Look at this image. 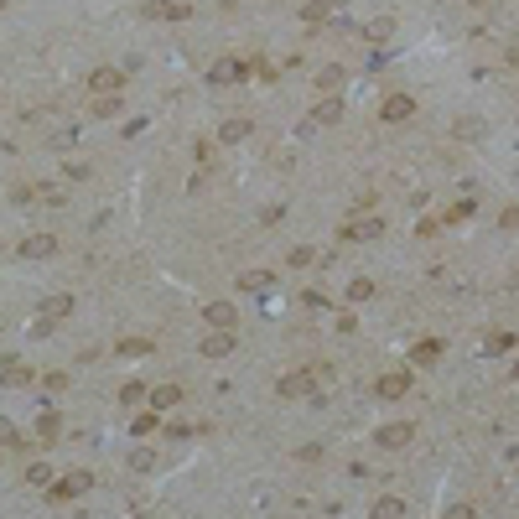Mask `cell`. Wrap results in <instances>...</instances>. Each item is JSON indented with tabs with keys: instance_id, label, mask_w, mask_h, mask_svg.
I'll return each instance as SVG.
<instances>
[{
	"instance_id": "6da1fadb",
	"label": "cell",
	"mask_w": 519,
	"mask_h": 519,
	"mask_svg": "<svg viewBox=\"0 0 519 519\" xmlns=\"http://www.w3.org/2000/svg\"><path fill=\"white\" fill-rule=\"evenodd\" d=\"M89 94H94V99H115L119 94V73L115 68H94V73H89Z\"/></svg>"
},
{
	"instance_id": "7a4b0ae2",
	"label": "cell",
	"mask_w": 519,
	"mask_h": 519,
	"mask_svg": "<svg viewBox=\"0 0 519 519\" xmlns=\"http://www.w3.org/2000/svg\"><path fill=\"white\" fill-rule=\"evenodd\" d=\"M208 322H213V332H234L239 327V307L234 301H208Z\"/></svg>"
},
{
	"instance_id": "3957f363",
	"label": "cell",
	"mask_w": 519,
	"mask_h": 519,
	"mask_svg": "<svg viewBox=\"0 0 519 519\" xmlns=\"http://www.w3.org/2000/svg\"><path fill=\"white\" fill-rule=\"evenodd\" d=\"M89 483H94V478H89V472H68V478H58V483H52V498H78V494H89Z\"/></svg>"
},
{
	"instance_id": "277c9868",
	"label": "cell",
	"mask_w": 519,
	"mask_h": 519,
	"mask_svg": "<svg viewBox=\"0 0 519 519\" xmlns=\"http://www.w3.org/2000/svg\"><path fill=\"white\" fill-rule=\"evenodd\" d=\"M379 115H384L389 125H395V119H411V115H415V99H411V94H389L384 104H379Z\"/></svg>"
},
{
	"instance_id": "5b68a950",
	"label": "cell",
	"mask_w": 519,
	"mask_h": 519,
	"mask_svg": "<svg viewBox=\"0 0 519 519\" xmlns=\"http://www.w3.org/2000/svg\"><path fill=\"white\" fill-rule=\"evenodd\" d=\"M146 16H151V21H182L187 5H182V0H146Z\"/></svg>"
},
{
	"instance_id": "8992f818",
	"label": "cell",
	"mask_w": 519,
	"mask_h": 519,
	"mask_svg": "<svg viewBox=\"0 0 519 519\" xmlns=\"http://www.w3.org/2000/svg\"><path fill=\"white\" fill-rule=\"evenodd\" d=\"M338 119H343V99L338 94H327V99L312 104V125H338Z\"/></svg>"
},
{
	"instance_id": "52a82bcc",
	"label": "cell",
	"mask_w": 519,
	"mask_h": 519,
	"mask_svg": "<svg viewBox=\"0 0 519 519\" xmlns=\"http://www.w3.org/2000/svg\"><path fill=\"white\" fill-rule=\"evenodd\" d=\"M47 255H58V239H52V234H32V239H21V260H47Z\"/></svg>"
},
{
	"instance_id": "ba28073f",
	"label": "cell",
	"mask_w": 519,
	"mask_h": 519,
	"mask_svg": "<svg viewBox=\"0 0 519 519\" xmlns=\"http://www.w3.org/2000/svg\"><path fill=\"white\" fill-rule=\"evenodd\" d=\"M379 234H384L379 218H348V224H343V239H379Z\"/></svg>"
},
{
	"instance_id": "9c48e42d",
	"label": "cell",
	"mask_w": 519,
	"mask_h": 519,
	"mask_svg": "<svg viewBox=\"0 0 519 519\" xmlns=\"http://www.w3.org/2000/svg\"><path fill=\"white\" fill-rule=\"evenodd\" d=\"M203 354H208V358L234 354V332H208V338H203Z\"/></svg>"
},
{
	"instance_id": "30bf717a",
	"label": "cell",
	"mask_w": 519,
	"mask_h": 519,
	"mask_svg": "<svg viewBox=\"0 0 519 519\" xmlns=\"http://www.w3.org/2000/svg\"><path fill=\"white\" fill-rule=\"evenodd\" d=\"M405 389H411V374H405V369H400V374H384V379H379V395H384V400H400Z\"/></svg>"
},
{
	"instance_id": "8fae6325",
	"label": "cell",
	"mask_w": 519,
	"mask_h": 519,
	"mask_svg": "<svg viewBox=\"0 0 519 519\" xmlns=\"http://www.w3.org/2000/svg\"><path fill=\"white\" fill-rule=\"evenodd\" d=\"M0 384H11V389L32 384V369H26V364H16V358H11V364H0Z\"/></svg>"
},
{
	"instance_id": "7c38bea8",
	"label": "cell",
	"mask_w": 519,
	"mask_h": 519,
	"mask_svg": "<svg viewBox=\"0 0 519 519\" xmlns=\"http://www.w3.org/2000/svg\"><path fill=\"white\" fill-rule=\"evenodd\" d=\"M411 441V426L395 421V426H379V447H405Z\"/></svg>"
},
{
	"instance_id": "4fadbf2b",
	"label": "cell",
	"mask_w": 519,
	"mask_h": 519,
	"mask_svg": "<svg viewBox=\"0 0 519 519\" xmlns=\"http://www.w3.org/2000/svg\"><path fill=\"white\" fill-rule=\"evenodd\" d=\"M177 400H182V389H177V384H156V389H151V411H172Z\"/></svg>"
},
{
	"instance_id": "5bb4252c",
	"label": "cell",
	"mask_w": 519,
	"mask_h": 519,
	"mask_svg": "<svg viewBox=\"0 0 519 519\" xmlns=\"http://www.w3.org/2000/svg\"><path fill=\"white\" fill-rule=\"evenodd\" d=\"M400 514H405V498H395V494L374 498V519H400Z\"/></svg>"
},
{
	"instance_id": "9a60e30c",
	"label": "cell",
	"mask_w": 519,
	"mask_h": 519,
	"mask_svg": "<svg viewBox=\"0 0 519 519\" xmlns=\"http://www.w3.org/2000/svg\"><path fill=\"white\" fill-rule=\"evenodd\" d=\"M270 270H244V275H239V291H270Z\"/></svg>"
},
{
	"instance_id": "2e32d148",
	"label": "cell",
	"mask_w": 519,
	"mask_h": 519,
	"mask_svg": "<svg viewBox=\"0 0 519 519\" xmlns=\"http://www.w3.org/2000/svg\"><path fill=\"white\" fill-rule=\"evenodd\" d=\"M208 78H213V83H239V78H244V68L224 58V62H213V73H208Z\"/></svg>"
},
{
	"instance_id": "e0dca14e",
	"label": "cell",
	"mask_w": 519,
	"mask_h": 519,
	"mask_svg": "<svg viewBox=\"0 0 519 519\" xmlns=\"http://www.w3.org/2000/svg\"><path fill=\"white\" fill-rule=\"evenodd\" d=\"M411 358H415V364H437V358H441V343H437V338L415 343V354H411Z\"/></svg>"
},
{
	"instance_id": "ac0fdd59",
	"label": "cell",
	"mask_w": 519,
	"mask_h": 519,
	"mask_svg": "<svg viewBox=\"0 0 519 519\" xmlns=\"http://www.w3.org/2000/svg\"><path fill=\"white\" fill-rule=\"evenodd\" d=\"M389 32H395V21H389V16H374V21L364 26V36H369V42H384Z\"/></svg>"
},
{
	"instance_id": "d6986e66",
	"label": "cell",
	"mask_w": 519,
	"mask_h": 519,
	"mask_svg": "<svg viewBox=\"0 0 519 519\" xmlns=\"http://www.w3.org/2000/svg\"><path fill=\"white\" fill-rule=\"evenodd\" d=\"M218 135H224L229 146H234V141H244V135H249V119H224V130H218Z\"/></svg>"
},
{
	"instance_id": "ffe728a7",
	"label": "cell",
	"mask_w": 519,
	"mask_h": 519,
	"mask_svg": "<svg viewBox=\"0 0 519 519\" xmlns=\"http://www.w3.org/2000/svg\"><path fill=\"white\" fill-rule=\"evenodd\" d=\"M514 343H519L514 332H494V338L483 343V354H509V348H514Z\"/></svg>"
},
{
	"instance_id": "44dd1931",
	"label": "cell",
	"mask_w": 519,
	"mask_h": 519,
	"mask_svg": "<svg viewBox=\"0 0 519 519\" xmlns=\"http://www.w3.org/2000/svg\"><path fill=\"white\" fill-rule=\"evenodd\" d=\"M42 312H47V317H68L73 301H68V296H47V301H42Z\"/></svg>"
},
{
	"instance_id": "7402d4cb",
	"label": "cell",
	"mask_w": 519,
	"mask_h": 519,
	"mask_svg": "<svg viewBox=\"0 0 519 519\" xmlns=\"http://www.w3.org/2000/svg\"><path fill=\"white\" fill-rule=\"evenodd\" d=\"M156 426H161V421H156V411H146V415H135V426H130V431H135V437H151Z\"/></svg>"
},
{
	"instance_id": "603a6c76",
	"label": "cell",
	"mask_w": 519,
	"mask_h": 519,
	"mask_svg": "<svg viewBox=\"0 0 519 519\" xmlns=\"http://www.w3.org/2000/svg\"><path fill=\"white\" fill-rule=\"evenodd\" d=\"M369 296H374V281H364V275H358V281L348 286V301H369Z\"/></svg>"
},
{
	"instance_id": "cb8c5ba5",
	"label": "cell",
	"mask_w": 519,
	"mask_h": 519,
	"mask_svg": "<svg viewBox=\"0 0 519 519\" xmlns=\"http://www.w3.org/2000/svg\"><path fill=\"white\" fill-rule=\"evenodd\" d=\"M338 83H343V68H322V73H317V89H327V94L338 89Z\"/></svg>"
},
{
	"instance_id": "d4e9b609",
	"label": "cell",
	"mask_w": 519,
	"mask_h": 519,
	"mask_svg": "<svg viewBox=\"0 0 519 519\" xmlns=\"http://www.w3.org/2000/svg\"><path fill=\"white\" fill-rule=\"evenodd\" d=\"M58 415H42V421H36V437H42V441H52V437H58Z\"/></svg>"
},
{
	"instance_id": "484cf974",
	"label": "cell",
	"mask_w": 519,
	"mask_h": 519,
	"mask_svg": "<svg viewBox=\"0 0 519 519\" xmlns=\"http://www.w3.org/2000/svg\"><path fill=\"white\" fill-rule=\"evenodd\" d=\"M119 354H130V358H135V354H151V343H146V338H125V343H119Z\"/></svg>"
},
{
	"instance_id": "4316f807",
	"label": "cell",
	"mask_w": 519,
	"mask_h": 519,
	"mask_svg": "<svg viewBox=\"0 0 519 519\" xmlns=\"http://www.w3.org/2000/svg\"><path fill=\"white\" fill-rule=\"evenodd\" d=\"M26 478L42 488V483H52V468H47V462H36V468H26Z\"/></svg>"
},
{
	"instance_id": "83f0119b",
	"label": "cell",
	"mask_w": 519,
	"mask_h": 519,
	"mask_svg": "<svg viewBox=\"0 0 519 519\" xmlns=\"http://www.w3.org/2000/svg\"><path fill=\"white\" fill-rule=\"evenodd\" d=\"M119 400H125V405H141L146 400V384H125V389H119Z\"/></svg>"
},
{
	"instance_id": "f1b7e54d",
	"label": "cell",
	"mask_w": 519,
	"mask_h": 519,
	"mask_svg": "<svg viewBox=\"0 0 519 519\" xmlns=\"http://www.w3.org/2000/svg\"><path fill=\"white\" fill-rule=\"evenodd\" d=\"M441 519H478V509H472V504H452Z\"/></svg>"
},
{
	"instance_id": "f546056e",
	"label": "cell",
	"mask_w": 519,
	"mask_h": 519,
	"mask_svg": "<svg viewBox=\"0 0 519 519\" xmlns=\"http://www.w3.org/2000/svg\"><path fill=\"white\" fill-rule=\"evenodd\" d=\"M478 135H483V125H472V119H462V125H457V141H478Z\"/></svg>"
},
{
	"instance_id": "4dcf8cb0",
	"label": "cell",
	"mask_w": 519,
	"mask_h": 519,
	"mask_svg": "<svg viewBox=\"0 0 519 519\" xmlns=\"http://www.w3.org/2000/svg\"><path fill=\"white\" fill-rule=\"evenodd\" d=\"M0 441H21V437H16V426H11V421H0Z\"/></svg>"
},
{
	"instance_id": "1f68e13d",
	"label": "cell",
	"mask_w": 519,
	"mask_h": 519,
	"mask_svg": "<svg viewBox=\"0 0 519 519\" xmlns=\"http://www.w3.org/2000/svg\"><path fill=\"white\" fill-rule=\"evenodd\" d=\"M514 379H519V358H514Z\"/></svg>"
}]
</instances>
